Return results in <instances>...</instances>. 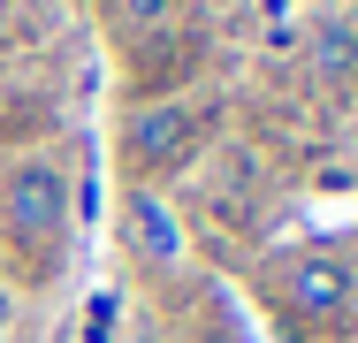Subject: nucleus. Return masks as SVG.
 Segmentation results:
<instances>
[{
	"label": "nucleus",
	"instance_id": "1",
	"mask_svg": "<svg viewBox=\"0 0 358 343\" xmlns=\"http://www.w3.org/2000/svg\"><path fill=\"white\" fill-rule=\"evenodd\" d=\"M0 244L23 282H54L69 252V176L54 160H15L0 176Z\"/></svg>",
	"mask_w": 358,
	"mask_h": 343
},
{
	"label": "nucleus",
	"instance_id": "2",
	"mask_svg": "<svg viewBox=\"0 0 358 343\" xmlns=\"http://www.w3.org/2000/svg\"><path fill=\"white\" fill-rule=\"evenodd\" d=\"M191 145H199V115H191L183 99H145V107H130V122H122V160H130L138 176L183 168Z\"/></svg>",
	"mask_w": 358,
	"mask_h": 343
},
{
	"label": "nucleus",
	"instance_id": "3",
	"mask_svg": "<svg viewBox=\"0 0 358 343\" xmlns=\"http://www.w3.org/2000/svg\"><path fill=\"white\" fill-rule=\"evenodd\" d=\"M282 298L289 313H305V321H343V305H351V260L343 252H297L282 274Z\"/></svg>",
	"mask_w": 358,
	"mask_h": 343
},
{
	"label": "nucleus",
	"instance_id": "4",
	"mask_svg": "<svg viewBox=\"0 0 358 343\" xmlns=\"http://www.w3.org/2000/svg\"><path fill=\"white\" fill-rule=\"evenodd\" d=\"M122 237H130V252H138L145 267H168V260L183 252V229H176V214L152 199V191H130V199H122Z\"/></svg>",
	"mask_w": 358,
	"mask_h": 343
},
{
	"label": "nucleus",
	"instance_id": "5",
	"mask_svg": "<svg viewBox=\"0 0 358 343\" xmlns=\"http://www.w3.org/2000/svg\"><path fill=\"white\" fill-rule=\"evenodd\" d=\"M305 69L320 84H358V23L351 15H320L305 38Z\"/></svg>",
	"mask_w": 358,
	"mask_h": 343
},
{
	"label": "nucleus",
	"instance_id": "6",
	"mask_svg": "<svg viewBox=\"0 0 358 343\" xmlns=\"http://www.w3.org/2000/svg\"><path fill=\"white\" fill-rule=\"evenodd\" d=\"M115 23L138 38V31H168L176 23V0H115Z\"/></svg>",
	"mask_w": 358,
	"mask_h": 343
},
{
	"label": "nucleus",
	"instance_id": "7",
	"mask_svg": "<svg viewBox=\"0 0 358 343\" xmlns=\"http://www.w3.org/2000/svg\"><path fill=\"white\" fill-rule=\"evenodd\" d=\"M0 336H8V298H0Z\"/></svg>",
	"mask_w": 358,
	"mask_h": 343
}]
</instances>
